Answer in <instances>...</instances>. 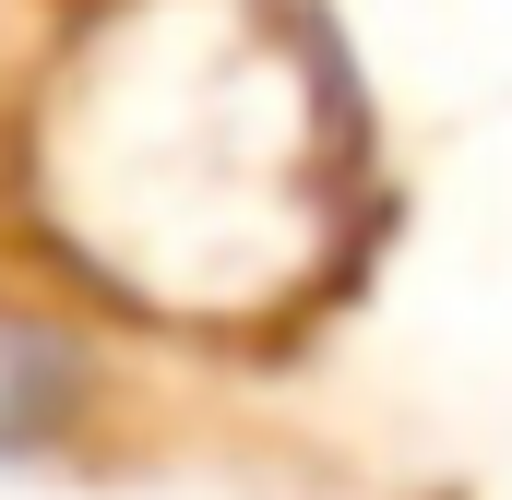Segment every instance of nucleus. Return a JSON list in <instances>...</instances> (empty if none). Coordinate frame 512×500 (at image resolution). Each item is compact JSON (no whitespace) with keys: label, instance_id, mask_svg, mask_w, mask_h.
I'll list each match as a JSON object with an SVG mask.
<instances>
[{"label":"nucleus","instance_id":"f257e3e1","mask_svg":"<svg viewBox=\"0 0 512 500\" xmlns=\"http://www.w3.org/2000/svg\"><path fill=\"white\" fill-rule=\"evenodd\" d=\"M72 405H84L72 346H48V334L0 322V453H36V441H60V417H72Z\"/></svg>","mask_w":512,"mask_h":500}]
</instances>
